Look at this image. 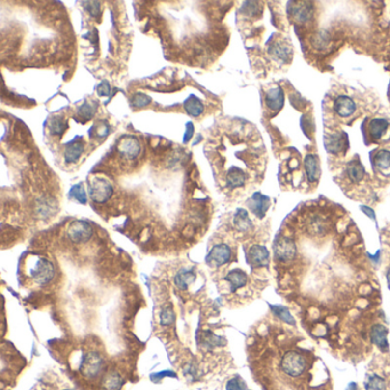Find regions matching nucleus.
I'll return each instance as SVG.
<instances>
[{
	"instance_id": "nucleus-1",
	"label": "nucleus",
	"mask_w": 390,
	"mask_h": 390,
	"mask_svg": "<svg viewBox=\"0 0 390 390\" xmlns=\"http://www.w3.org/2000/svg\"><path fill=\"white\" fill-rule=\"evenodd\" d=\"M280 367L284 373L290 375V377H300L307 367V361L297 351H288L281 360Z\"/></svg>"
},
{
	"instance_id": "nucleus-2",
	"label": "nucleus",
	"mask_w": 390,
	"mask_h": 390,
	"mask_svg": "<svg viewBox=\"0 0 390 390\" xmlns=\"http://www.w3.org/2000/svg\"><path fill=\"white\" fill-rule=\"evenodd\" d=\"M30 276L37 281L38 284H47L53 279L55 270L51 261L45 257H38L33 261L32 266L29 269Z\"/></svg>"
},
{
	"instance_id": "nucleus-3",
	"label": "nucleus",
	"mask_w": 390,
	"mask_h": 390,
	"mask_svg": "<svg viewBox=\"0 0 390 390\" xmlns=\"http://www.w3.org/2000/svg\"><path fill=\"white\" fill-rule=\"evenodd\" d=\"M113 194V188L111 183L102 177H95L90 181L89 184V196L93 201L97 204L106 203L110 199Z\"/></svg>"
},
{
	"instance_id": "nucleus-4",
	"label": "nucleus",
	"mask_w": 390,
	"mask_h": 390,
	"mask_svg": "<svg viewBox=\"0 0 390 390\" xmlns=\"http://www.w3.org/2000/svg\"><path fill=\"white\" fill-rule=\"evenodd\" d=\"M93 235V229L90 227V224L86 221H75L70 224V227L68 229V237L70 238L71 242L76 244L86 243L87 240H89L90 237Z\"/></svg>"
},
{
	"instance_id": "nucleus-5",
	"label": "nucleus",
	"mask_w": 390,
	"mask_h": 390,
	"mask_svg": "<svg viewBox=\"0 0 390 390\" xmlns=\"http://www.w3.org/2000/svg\"><path fill=\"white\" fill-rule=\"evenodd\" d=\"M141 144L135 137L125 135L118 142V152L126 159H135L140 155Z\"/></svg>"
},
{
	"instance_id": "nucleus-6",
	"label": "nucleus",
	"mask_w": 390,
	"mask_h": 390,
	"mask_svg": "<svg viewBox=\"0 0 390 390\" xmlns=\"http://www.w3.org/2000/svg\"><path fill=\"white\" fill-rule=\"evenodd\" d=\"M231 259V250L230 247L225 244H218V245L213 246V249L211 250V252L208 253L206 256V262L210 266L220 267L223 264L228 263Z\"/></svg>"
},
{
	"instance_id": "nucleus-7",
	"label": "nucleus",
	"mask_w": 390,
	"mask_h": 390,
	"mask_svg": "<svg viewBox=\"0 0 390 390\" xmlns=\"http://www.w3.org/2000/svg\"><path fill=\"white\" fill-rule=\"evenodd\" d=\"M269 251L263 245H253L247 252V262L254 268H263L269 266Z\"/></svg>"
},
{
	"instance_id": "nucleus-8",
	"label": "nucleus",
	"mask_w": 390,
	"mask_h": 390,
	"mask_svg": "<svg viewBox=\"0 0 390 390\" xmlns=\"http://www.w3.org/2000/svg\"><path fill=\"white\" fill-rule=\"evenodd\" d=\"M274 251L277 259L283 261V262L291 261L297 255V246H295V243L292 239L287 238V237H283V238L277 240L276 244H275Z\"/></svg>"
},
{
	"instance_id": "nucleus-9",
	"label": "nucleus",
	"mask_w": 390,
	"mask_h": 390,
	"mask_svg": "<svg viewBox=\"0 0 390 390\" xmlns=\"http://www.w3.org/2000/svg\"><path fill=\"white\" fill-rule=\"evenodd\" d=\"M103 361L99 354L89 353L84 356L80 371L87 378H94L102 370Z\"/></svg>"
},
{
	"instance_id": "nucleus-10",
	"label": "nucleus",
	"mask_w": 390,
	"mask_h": 390,
	"mask_svg": "<svg viewBox=\"0 0 390 390\" xmlns=\"http://www.w3.org/2000/svg\"><path fill=\"white\" fill-rule=\"evenodd\" d=\"M324 147L330 154H339L348 147V139L346 133H333L324 137Z\"/></svg>"
},
{
	"instance_id": "nucleus-11",
	"label": "nucleus",
	"mask_w": 390,
	"mask_h": 390,
	"mask_svg": "<svg viewBox=\"0 0 390 390\" xmlns=\"http://www.w3.org/2000/svg\"><path fill=\"white\" fill-rule=\"evenodd\" d=\"M270 198L268 196H264L261 193H255L252 197L247 200V206L252 213L259 219H263L266 215L267 211L270 207Z\"/></svg>"
},
{
	"instance_id": "nucleus-12",
	"label": "nucleus",
	"mask_w": 390,
	"mask_h": 390,
	"mask_svg": "<svg viewBox=\"0 0 390 390\" xmlns=\"http://www.w3.org/2000/svg\"><path fill=\"white\" fill-rule=\"evenodd\" d=\"M388 333V329L385 325H382V324H375V325L371 327V341L382 351H387L389 349V343L387 339Z\"/></svg>"
},
{
	"instance_id": "nucleus-13",
	"label": "nucleus",
	"mask_w": 390,
	"mask_h": 390,
	"mask_svg": "<svg viewBox=\"0 0 390 390\" xmlns=\"http://www.w3.org/2000/svg\"><path fill=\"white\" fill-rule=\"evenodd\" d=\"M288 13L298 22H307L312 16V7L309 2H290Z\"/></svg>"
},
{
	"instance_id": "nucleus-14",
	"label": "nucleus",
	"mask_w": 390,
	"mask_h": 390,
	"mask_svg": "<svg viewBox=\"0 0 390 390\" xmlns=\"http://www.w3.org/2000/svg\"><path fill=\"white\" fill-rule=\"evenodd\" d=\"M334 110L340 117H350L356 111V103L351 97L347 95L337 96L334 100Z\"/></svg>"
},
{
	"instance_id": "nucleus-15",
	"label": "nucleus",
	"mask_w": 390,
	"mask_h": 390,
	"mask_svg": "<svg viewBox=\"0 0 390 390\" xmlns=\"http://www.w3.org/2000/svg\"><path fill=\"white\" fill-rule=\"evenodd\" d=\"M285 95L280 87H274L266 94V104L270 110L278 111L284 106Z\"/></svg>"
},
{
	"instance_id": "nucleus-16",
	"label": "nucleus",
	"mask_w": 390,
	"mask_h": 390,
	"mask_svg": "<svg viewBox=\"0 0 390 390\" xmlns=\"http://www.w3.org/2000/svg\"><path fill=\"white\" fill-rule=\"evenodd\" d=\"M269 53L273 55V57L276 58L277 61L287 62L291 57V47L290 45L287 44V41L278 40L270 45Z\"/></svg>"
},
{
	"instance_id": "nucleus-17",
	"label": "nucleus",
	"mask_w": 390,
	"mask_h": 390,
	"mask_svg": "<svg viewBox=\"0 0 390 390\" xmlns=\"http://www.w3.org/2000/svg\"><path fill=\"white\" fill-rule=\"evenodd\" d=\"M305 168L308 180L310 182H315L318 180L320 174V167L318 158L315 155H307L305 158Z\"/></svg>"
},
{
	"instance_id": "nucleus-18",
	"label": "nucleus",
	"mask_w": 390,
	"mask_h": 390,
	"mask_svg": "<svg viewBox=\"0 0 390 390\" xmlns=\"http://www.w3.org/2000/svg\"><path fill=\"white\" fill-rule=\"evenodd\" d=\"M225 280L230 284L231 291L235 292L247 284V275L242 269H234L227 275Z\"/></svg>"
},
{
	"instance_id": "nucleus-19",
	"label": "nucleus",
	"mask_w": 390,
	"mask_h": 390,
	"mask_svg": "<svg viewBox=\"0 0 390 390\" xmlns=\"http://www.w3.org/2000/svg\"><path fill=\"white\" fill-rule=\"evenodd\" d=\"M234 224L237 230L242 232L250 231L253 228V223L249 217V213H247V211L243 210V208L237 210L234 217Z\"/></svg>"
},
{
	"instance_id": "nucleus-20",
	"label": "nucleus",
	"mask_w": 390,
	"mask_h": 390,
	"mask_svg": "<svg viewBox=\"0 0 390 390\" xmlns=\"http://www.w3.org/2000/svg\"><path fill=\"white\" fill-rule=\"evenodd\" d=\"M195 277L196 275L193 269H181L174 277V283L180 290H187L188 286L194 283Z\"/></svg>"
},
{
	"instance_id": "nucleus-21",
	"label": "nucleus",
	"mask_w": 390,
	"mask_h": 390,
	"mask_svg": "<svg viewBox=\"0 0 390 390\" xmlns=\"http://www.w3.org/2000/svg\"><path fill=\"white\" fill-rule=\"evenodd\" d=\"M184 110L191 117H198L203 113L204 104L196 95H190L183 103Z\"/></svg>"
},
{
	"instance_id": "nucleus-22",
	"label": "nucleus",
	"mask_w": 390,
	"mask_h": 390,
	"mask_svg": "<svg viewBox=\"0 0 390 390\" xmlns=\"http://www.w3.org/2000/svg\"><path fill=\"white\" fill-rule=\"evenodd\" d=\"M347 175L353 182H360L365 175L364 166L360 160H351L347 165Z\"/></svg>"
},
{
	"instance_id": "nucleus-23",
	"label": "nucleus",
	"mask_w": 390,
	"mask_h": 390,
	"mask_svg": "<svg viewBox=\"0 0 390 390\" xmlns=\"http://www.w3.org/2000/svg\"><path fill=\"white\" fill-rule=\"evenodd\" d=\"M269 307L274 315L276 316L278 319L281 320V322L286 323V324H288V325H295L294 317L292 316L290 309H288L287 307H285V306H281V305H269Z\"/></svg>"
},
{
	"instance_id": "nucleus-24",
	"label": "nucleus",
	"mask_w": 390,
	"mask_h": 390,
	"mask_svg": "<svg viewBox=\"0 0 390 390\" xmlns=\"http://www.w3.org/2000/svg\"><path fill=\"white\" fill-rule=\"evenodd\" d=\"M388 121L384 118H375L370 121V135L373 140H379L388 128Z\"/></svg>"
},
{
	"instance_id": "nucleus-25",
	"label": "nucleus",
	"mask_w": 390,
	"mask_h": 390,
	"mask_svg": "<svg viewBox=\"0 0 390 390\" xmlns=\"http://www.w3.org/2000/svg\"><path fill=\"white\" fill-rule=\"evenodd\" d=\"M84 151V143L83 141H75L72 143L67 145L65 149L64 158L67 163H75L80 158Z\"/></svg>"
},
{
	"instance_id": "nucleus-26",
	"label": "nucleus",
	"mask_w": 390,
	"mask_h": 390,
	"mask_svg": "<svg viewBox=\"0 0 390 390\" xmlns=\"http://www.w3.org/2000/svg\"><path fill=\"white\" fill-rule=\"evenodd\" d=\"M246 181V174L243 172L242 169L237 168V167H232V168L228 172L227 175V184L230 188H238L243 187L245 184Z\"/></svg>"
},
{
	"instance_id": "nucleus-27",
	"label": "nucleus",
	"mask_w": 390,
	"mask_h": 390,
	"mask_svg": "<svg viewBox=\"0 0 390 390\" xmlns=\"http://www.w3.org/2000/svg\"><path fill=\"white\" fill-rule=\"evenodd\" d=\"M97 110V103L95 101H85L82 106L78 108V116L84 120H89L94 117Z\"/></svg>"
},
{
	"instance_id": "nucleus-28",
	"label": "nucleus",
	"mask_w": 390,
	"mask_h": 390,
	"mask_svg": "<svg viewBox=\"0 0 390 390\" xmlns=\"http://www.w3.org/2000/svg\"><path fill=\"white\" fill-rule=\"evenodd\" d=\"M365 390H386L387 389V384L384 378H381L378 374L368 375L366 380L364 382Z\"/></svg>"
},
{
	"instance_id": "nucleus-29",
	"label": "nucleus",
	"mask_w": 390,
	"mask_h": 390,
	"mask_svg": "<svg viewBox=\"0 0 390 390\" xmlns=\"http://www.w3.org/2000/svg\"><path fill=\"white\" fill-rule=\"evenodd\" d=\"M48 128H50V132L52 134L62 135L64 133V131L67 130V123H65L64 118L55 116L51 118L50 123H48Z\"/></svg>"
},
{
	"instance_id": "nucleus-30",
	"label": "nucleus",
	"mask_w": 390,
	"mask_h": 390,
	"mask_svg": "<svg viewBox=\"0 0 390 390\" xmlns=\"http://www.w3.org/2000/svg\"><path fill=\"white\" fill-rule=\"evenodd\" d=\"M374 164L380 168H388L390 167V151L380 150L374 156Z\"/></svg>"
},
{
	"instance_id": "nucleus-31",
	"label": "nucleus",
	"mask_w": 390,
	"mask_h": 390,
	"mask_svg": "<svg viewBox=\"0 0 390 390\" xmlns=\"http://www.w3.org/2000/svg\"><path fill=\"white\" fill-rule=\"evenodd\" d=\"M69 195H70L71 198H74V199L79 201L80 204L87 203V195H86V191H85V189H84V186L82 183H78V184H76V186L72 187Z\"/></svg>"
},
{
	"instance_id": "nucleus-32",
	"label": "nucleus",
	"mask_w": 390,
	"mask_h": 390,
	"mask_svg": "<svg viewBox=\"0 0 390 390\" xmlns=\"http://www.w3.org/2000/svg\"><path fill=\"white\" fill-rule=\"evenodd\" d=\"M121 386H123V380H121V378L116 373L110 374L109 377H107L106 380H104V388L107 390H119L121 388Z\"/></svg>"
},
{
	"instance_id": "nucleus-33",
	"label": "nucleus",
	"mask_w": 390,
	"mask_h": 390,
	"mask_svg": "<svg viewBox=\"0 0 390 390\" xmlns=\"http://www.w3.org/2000/svg\"><path fill=\"white\" fill-rule=\"evenodd\" d=\"M309 228L315 235H322L326 230V223L319 217H313L310 220V223H309Z\"/></svg>"
},
{
	"instance_id": "nucleus-34",
	"label": "nucleus",
	"mask_w": 390,
	"mask_h": 390,
	"mask_svg": "<svg viewBox=\"0 0 390 390\" xmlns=\"http://www.w3.org/2000/svg\"><path fill=\"white\" fill-rule=\"evenodd\" d=\"M151 97L143 93H137L132 97V107L134 108H144L150 104Z\"/></svg>"
},
{
	"instance_id": "nucleus-35",
	"label": "nucleus",
	"mask_w": 390,
	"mask_h": 390,
	"mask_svg": "<svg viewBox=\"0 0 390 390\" xmlns=\"http://www.w3.org/2000/svg\"><path fill=\"white\" fill-rule=\"evenodd\" d=\"M174 319H175V313H174L173 308L170 306L166 307L160 313V323L163 325H170L174 322Z\"/></svg>"
},
{
	"instance_id": "nucleus-36",
	"label": "nucleus",
	"mask_w": 390,
	"mask_h": 390,
	"mask_svg": "<svg viewBox=\"0 0 390 390\" xmlns=\"http://www.w3.org/2000/svg\"><path fill=\"white\" fill-rule=\"evenodd\" d=\"M93 131H94V134H95L97 138L103 139V138H106L108 134H109L110 126H109V124H108L106 120H102V121H100V123H97L95 126H94Z\"/></svg>"
},
{
	"instance_id": "nucleus-37",
	"label": "nucleus",
	"mask_w": 390,
	"mask_h": 390,
	"mask_svg": "<svg viewBox=\"0 0 390 390\" xmlns=\"http://www.w3.org/2000/svg\"><path fill=\"white\" fill-rule=\"evenodd\" d=\"M329 41H330L329 34H327L326 32L325 33H324V32L317 33L312 38V45L316 48H318V50H320V48L326 47L327 45H329Z\"/></svg>"
},
{
	"instance_id": "nucleus-38",
	"label": "nucleus",
	"mask_w": 390,
	"mask_h": 390,
	"mask_svg": "<svg viewBox=\"0 0 390 390\" xmlns=\"http://www.w3.org/2000/svg\"><path fill=\"white\" fill-rule=\"evenodd\" d=\"M84 8L88 12L90 15L97 17L101 13V2L99 1H84Z\"/></svg>"
},
{
	"instance_id": "nucleus-39",
	"label": "nucleus",
	"mask_w": 390,
	"mask_h": 390,
	"mask_svg": "<svg viewBox=\"0 0 390 390\" xmlns=\"http://www.w3.org/2000/svg\"><path fill=\"white\" fill-rule=\"evenodd\" d=\"M245 389V384L239 377H235L230 379L227 384V390H244Z\"/></svg>"
},
{
	"instance_id": "nucleus-40",
	"label": "nucleus",
	"mask_w": 390,
	"mask_h": 390,
	"mask_svg": "<svg viewBox=\"0 0 390 390\" xmlns=\"http://www.w3.org/2000/svg\"><path fill=\"white\" fill-rule=\"evenodd\" d=\"M111 86L107 80H103L102 83L97 86V94L100 96H110L111 95Z\"/></svg>"
},
{
	"instance_id": "nucleus-41",
	"label": "nucleus",
	"mask_w": 390,
	"mask_h": 390,
	"mask_svg": "<svg viewBox=\"0 0 390 390\" xmlns=\"http://www.w3.org/2000/svg\"><path fill=\"white\" fill-rule=\"evenodd\" d=\"M259 10V6H257V2L254 1H249L245 2L243 6V12L246 14V15H254V14L257 13Z\"/></svg>"
},
{
	"instance_id": "nucleus-42",
	"label": "nucleus",
	"mask_w": 390,
	"mask_h": 390,
	"mask_svg": "<svg viewBox=\"0 0 390 390\" xmlns=\"http://www.w3.org/2000/svg\"><path fill=\"white\" fill-rule=\"evenodd\" d=\"M194 124L193 123H187V127H186V134H184L183 137V143H187V142H189L191 139H193V135H194Z\"/></svg>"
},
{
	"instance_id": "nucleus-43",
	"label": "nucleus",
	"mask_w": 390,
	"mask_h": 390,
	"mask_svg": "<svg viewBox=\"0 0 390 390\" xmlns=\"http://www.w3.org/2000/svg\"><path fill=\"white\" fill-rule=\"evenodd\" d=\"M361 211L363 212L364 214H366L368 218L370 219H372V220H377V218H375V213H374V211L372 210L371 207H368V206H365V205H363V206H361Z\"/></svg>"
},
{
	"instance_id": "nucleus-44",
	"label": "nucleus",
	"mask_w": 390,
	"mask_h": 390,
	"mask_svg": "<svg viewBox=\"0 0 390 390\" xmlns=\"http://www.w3.org/2000/svg\"><path fill=\"white\" fill-rule=\"evenodd\" d=\"M164 377H175V374L172 373V372H169V371H166V372H162V373H158L156 375H151V379L152 380H158V379H162Z\"/></svg>"
},
{
	"instance_id": "nucleus-45",
	"label": "nucleus",
	"mask_w": 390,
	"mask_h": 390,
	"mask_svg": "<svg viewBox=\"0 0 390 390\" xmlns=\"http://www.w3.org/2000/svg\"><path fill=\"white\" fill-rule=\"evenodd\" d=\"M346 390H360V388H358V385L356 382H350V384L348 385V387L346 388Z\"/></svg>"
},
{
	"instance_id": "nucleus-46",
	"label": "nucleus",
	"mask_w": 390,
	"mask_h": 390,
	"mask_svg": "<svg viewBox=\"0 0 390 390\" xmlns=\"http://www.w3.org/2000/svg\"><path fill=\"white\" fill-rule=\"evenodd\" d=\"M386 278H387V284L388 287L390 288V268L387 270V274H386Z\"/></svg>"
},
{
	"instance_id": "nucleus-47",
	"label": "nucleus",
	"mask_w": 390,
	"mask_h": 390,
	"mask_svg": "<svg viewBox=\"0 0 390 390\" xmlns=\"http://www.w3.org/2000/svg\"><path fill=\"white\" fill-rule=\"evenodd\" d=\"M65 390H71V389H65Z\"/></svg>"
}]
</instances>
